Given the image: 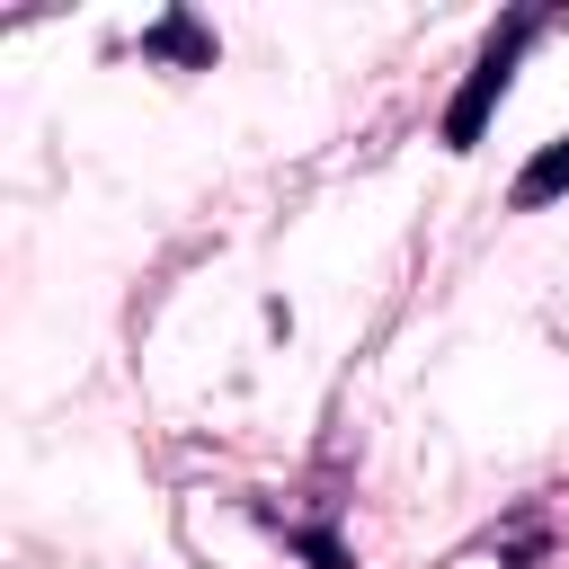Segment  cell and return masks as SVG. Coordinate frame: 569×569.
Here are the masks:
<instances>
[{
  "mask_svg": "<svg viewBox=\"0 0 569 569\" xmlns=\"http://www.w3.org/2000/svg\"><path fill=\"white\" fill-rule=\"evenodd\" d=\"M560 18H569V9H507V18H498V36L480 44L471 80H462V89H453V107H445V142H453V151H471V142H480V124H489V107L507 98V80H516L525 44H533V36H551Z\"/></svg>",
  "mask_w": 569,
  "mask_h": 569,
  "instance_id": "1",
  "label": "cell"
},
{
  "mask_svg": "<svg viewBox=\"0 0 569 569\" xmlns=\"http://www.w3.org/2000/svg\"><path fill=\"white\" fill-rule=\"evenodd\" d=\"M551 196H569V142H551V151H533V160L516 169V204H525V213L551 204Z\"/></svg>",
  "mask_w": 569,
  "mask_h": 569,
  "instance_id": "2",
  "label": "cell"
},
{
  "mask_svg": "<svg viewBox=\"0 0 569 569\" xmlns=\"http://www.w3.org/2000/svg\"><path fill=\"white\" fill-rule=\"evenodd\" d=\"M142 53H169V62H196V71H204V62H213V36H204L196 18H160V27L142 36Z\"/></svg>",
  "mask_w": 569,
  "mask_h": 569,
  "instance_id": "3",
  "label": "cell"
}]
</instances>
